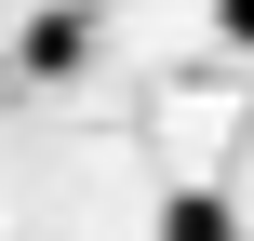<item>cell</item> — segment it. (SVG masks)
<instances>
[{"mask_svg": "<svg viewBox=\"0 0 254 241\" xmlns=\"http://www.w3.org/2000/svg\"><path fill=\"white\" fill-rule=\"evenodd\" d=\"M214 27H228V40H241V54H254V0H214Z\"/></svg>", "mask_w": 254, "mask_h": 241, "instance_id": "2", "label": "cell"}, {"mask_svg": "<svg viewBox=\"0 0 254 241\" xmlns=\"http://www.w3.org/2000/svg\"><path fill=\"white\" fill-rule=\"evenodd\" d=\"M161 241H241V215L201 201V188H174V201H161Z\"/></svg>", "mask_w": 254, "mask_h": 241, "instance_id": "1", "label": "cell"}]
</instances>
